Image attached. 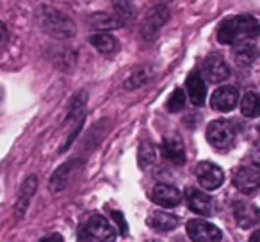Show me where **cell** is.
<instances>
[{
  "instance_id": "cell-1",
  "label": "cell",
  "mask_w": 260,
  "mask_h": 242,
  "mask_svg": "<svg viewBox=\"0 0 260 242\" xmlns=\"http://www.w3.org/2000/svg\"><path fill=\"white\" fill-rule=\"evenodd\" d=\"M258 20L255 16L242 15L235 16L232 20L221 23L219 30H217V41L221 45H237L242 41H253L258 36Z\"/></svg>"
},
{
  "instance_id": "cell-2",
  "label": "cell",
  "mask_w": 260,
  "mask_h": 242,
  "mask_svg": "<svg viewBox=\"0 0 260 242\" xmlns=\"http://www.w3.org/2000/svg\"><path fill=\"white\" fill-rule=\"evenodd\" d=\"M36 20L41 29H43V32H47L48 36L55 38V40H70L77 32L75 23L68 16L62 15L57 9L48 8V6H41L38 9Z\"/></svg>"
},
{
  "instance_id": "cell-3",
  "label": "cell",
  "mask_w": 260,
  "mask_h": 242,
  "mask_svg": "<svg viewBox=\"0 0 260 242\" xmlns=\"http://www.w3.org/2000/svg\"><path fill=\"white\" fill-rule=\"evenodd\" d=\"M207 141L217 150H228L235 143V128L226 119H216L207 127Z\"/></svg>"
},
{
  "instance_id": "cell-4",
  "label": "cell",
  "mask_w": 260,
  "mask_h": 242,
  "mask_svg": "<svg viewBox=\"0 0 260 242\" xmlns=\"http://www.w3.org/2000/svg\"><path fill=\"white\" fill-rule=\"evenodd\" d=\"M79 238L82 240H114L116 230L104 216H91L86 226L80 228Z\"/></svg>"
},
{
  "instance_id": "cell-5",
  "label": "cell",
  "mask_w": 260,
  "mask_h": 242,
  "mask_svg": "<svg viewBox=\"0 0 260 242\" xmlns=\"http://www.w3.org/2000/svg\"><path fill=\"white\" fill-rule=\"evenodd\" d=\"M196 178H198L200 187H203V191H216L223 185L224 182V173L219 166H216L214 162L203 160L196 166L194 169Z\"/></svg>"
},
{
  "instance_id": "cell-6",
  "label": "cell",
  "mask_w": 260,
  "mask_h": 242,
  "mask_svg": "<svg viewBox=\"0 0 260 242\" xmlns=\"http://www.w3.org/2000/svg\"><path fill=\"white\" fill-rule=\"evenodd\" d=\"M170 20V9L166 6H157L155 9H152L146 20L141 25V36L143 40L146 41H153L157 36H159L160 29H162L164 23Z\"/></svg>"
},
{
  "instance_id": "cell-7",
  "label": "cell",
  "mask_w": 260,
  "mask_h": 242,
  "mask_svg": "<svg viewBox=\"0 0 260 242\" xmlns=\"http://www.w3.org/2000/svg\"><path fill=\"white\" fill-rule=\"evenodd\" d=\"M185 228H187V235L196 242H216L221 238V230L209 221L191 219Z\"/></svg>"
},
{
  "instance_id": "cell-8",
  "label": "cell",
  "mask_w": 260,
  "mask_h": 242,
  "mask_svg": "<svg viewBox=\"0 0 260 242\" xmlns=\"http://www.w3.org/2000/svg\"><path fill=\"white\" fill-rule=\"evenodd\" d=\"M232 182H234V185L241 192H244V194H253V192H256V189H258V185H260L258 167H249V166L237 167Z\"/></svg>"
},
{
  "instance_id": "cell-9",
  "label": "cell",
  "mask_w": 260,
  "mask_h": 242,
  "mask_svg": "<svg viewBox=\"0 0 260 242\" xmlns=\"http://www.w3.org/2000/svg\"><path fill=\"white\" fill-rule=\"evenodd\" d=\"M237 101H239L237 89L232 86H224L212 93V96H210V107L217 112H230L235 109Z\"/></svg>"
},
{
  "instance_id": "cell-10",
  "label": "cell",
  "mask_w": 260,
  "mask_h": 242,
  "mask_svg": "<svg viewBox=\"0 0 260 242\" xmlns=\"http://www.w3.org/2000/svg\"><path fill=\"white\" fill-rule=\"evenodd\" d=\"M203 77L209 80L210 84H219L230 77V68L224 62L223 57L219 55H210L205 62H203Z\"/></svg>"
},
{
  "instance_id": "cell-11",
  "label": "cell",
  "mask_w": 260,
  "mask_h": 242,
  "mask_svg": "<svg viewBox=\"0 0 260 242\" xmlns=\"http://www.w3.org/2000/svg\"><path fill=\"white\" fill-rule=\"evenodd\" d=\"M185 201H187L189 209L192 212L200 214V216H210L212 214V198L205 191L189 187L185 191Z\"/></svg>"
},
{
  "instance_id": "cell-12",
  "label": "cell",
  "mask_w": 260,
  "mask_h": 242,
  "mask_svg": "<svg viewBox=\"0 0 260 242\" xmlns=\"http://www.w3.org/2000/svg\"><path fill=\"white\" fill-rule=\"evenodd\" d=\"M152 199L157 203V205L164 206V209H175V206L182 201V194L177 187H173V185L157 184L155 187H153Z\"/></svg>"
},
{
  "instance_id": "cell-13",
  "label": "cell",
  "mask_w": 260,
  "mask_h": 242,
  "mask_svg": "<svg viewBox=\"0 0 260 242\" xmlns=\"http://www.w3.org/2000/svg\"><path fill=\"white\" fill-rule=\"evenodd\" d=\"M185 89H187L189 100L194 107H202L205 103V96H207V87L203 82V77L198 72H192L191 75L185 79Z\"/></svg>"
},
{
  "instance_id": "cell-14",
  "label": "cell",
  "mask_w": 260,
  "mask_h": 242,
  "mask_svg": "<svg viewBox=\"0 0 260 242\" xmlns=\"http://www.w3.org/2000/svg\"><path fill=\"white\" fill-rule=\"evenodd\" d=\"M77 171V162L75 160H70V162H64L61 167H57L54 175L50 178V191L52 192H61L64 191L66 187L70 185L72 182L73 175Z\"/></svg>"
},
{
  "instance_id": "cell-15",
  "label": "cell",
  "mask_w": 260,
  "mask_h": 242,
  "mask_svg": "<svg viewBox=\"0 0 260 242\" xmlns=\"http://www.w3.org/2000/svg\"><path fill=\"white\" fill-rule=\"evenodd\" d=\"M162 153L166 159H170L175 164L185 162V148L184 143L178 135H170L162 141Z\"/></svg>"
},
{
  "instance_id": "cell-16",
  "label": "cell",
  "mask_w": 260,
  "mask_h": 242,
  "mask_svg": "<svg viewBox=\"0 0 260 242\" xmlns=\"http://www.w3.org/2000/svg\"><path fill=\"white\" fill-rule=\"evenodd\" d=\"M38 187V178L36 177H29L25 182L22 184L18 192V205H16V217H22L25 214L27 206H29V201L32 199L34 192H36Z\"/></svg>"
},
{
  "instance_id": "cell-17",
  "label": "cell",
  "mask_w": 260,
  "mask_h": 242,
  "mask_svg": "<svg viewBox=\"0 0 260 242\" xmlns=\"http://www.w3.org/2000/svg\"><path fill=\"white\" fill-rule=\"evenodd\" d=\"M235 219H237L239 226L249 228L255 226L258 223V210L249 203H235Z\"/></svg>"
},
{
  "instance_id": "cell-18",
  "label": "cell",
  "mask_w": 260,
  "mask_h": 242,
  "mask_svg": "<svg viewBox=\"0 0 260 242\" xmlns=\"http://www.w3.org/2000/svg\"><path fill=\"white\" fill-rule=\"evenodd\" d=\"M178 224V217L168 212H153L148 219V226L155 231H171Z\"/></svg>"
},
{
  "instance_id": "cell-19",
  "label": "cell",
  "mask_w": 260,
  "mask_h": 242,
  "mask_svg": "<svg viewBox=\"0 0 260 242\" xmlns=\"http://www.w3.org/2000/svg\"><path fill=\"white\" fill-rule=\"evenodd\" d=\"M89 43L96 48L100 54H114L116 50L119 48V43L114 36L107 32H100V34H94V36L89 38Z\"/></svg>"
},
{
  "instance_id": "cell-20",
  "label": "cell",
  "mask_w": 260,
  "mask_h": 242,
  "mask_svg": "<svg viewBox=\"0 0 260 242\" xmlns=\"http://www.w3.org/2000/svg\"><path fill=\"white\" fill-rule=\"evenodd\" d=\"M234 48H235V57H237V62L241 66H249V64H253V62H255V59H256L255 40L237 43V45H234Z\"/></svg>"
},
{
  "instance_id": "cell-21",
  "label": "cell",
  "mask_w": 260,
  "mask_h": 242,
  "mask_svg": "<svg viewBox=\"0 0 260 242\" xmlns=\"http://www.w3.org/2000/svg\"><path fill=\"white\" fill-rule=\"evenodd\" d=\"M89 23H91V27H94L96 30H112L123 25L118 16L105 15V13H94L89 18Z\"/></svg>"
},
{
  "instance_id": "cell-22",
  "label": "cell",
  "mask_w": 260,
  "mask_h": 242,
  "mask_svg": "<svg viewBox=\"0 0 260 242\" xmlns=\"http://www.w3.org/2000/svg\"><path fill=\"white\" fill-rule=\"evenodd\" d=\"M152 77H153V70L150 68V66H143V68L136 70V72L126 79L125 87L126 89H138V87L145 86Z\"/></svg>"
},
{
  "instance_id": "cell-23",
  "label": "cell",
  "mask_w": 260,
  "mask_h": 242,
  "mask_svg": "<svg viewBox=\"0 0 260 242\" xmlns=\"http://www.w3.org/2000/svg\"><path fill=\"white\" fill-rule=\"evenodd\" d=\"M157 159V152H155V146L152 145L150 141H143L139 145V152H138V162L141 169H146L150 167Z\"/></svg>"
},
{
  "instance_id": "cell-24",
  "label": "cell",
  "mask_w": 260,
  "mask_h": 242,
  "mask_svg": "<svg viewBox=\"0 0 260 242\" xmlns=\"http://www.w3.org/2000/svg\"><path fill=\"white\" fill-rule=\"evenodd\" d=\"M114 11L121 23L130 22L136 16V8L132 4V0H114Z\"/></svg>"
},
{
  "instance_id": "cell-25",
  "label": "cell",
  "mask_w": 260,
  "mask_h": 242,
  "mask_svg": "<svg viewBox=\"0 0 260 242\" xmlns=\"http://www.w3.org/2000/svg\"><path fill=\"white\" fill-rule=\"evenodd\" d=\"M258 109H260V100H258V96H256V93H246L241 101L242 116H246V118H255V116L258 114Z\"/></svg>"
},
{
  "instance_id": "cell-26",
  "label": "cell",
  "mask_w": 260,
  "mask_h": 242,
  "mask_svg": "<svg viewBox=\"0 0 260 242\" xmlns=\"http://www.w3.org/2000/svg\"><path fill=\"white\" fill-rule=\"evenodd\" d=\"M166 107L170 112H178L182 111V109L185 107V94L182 89H175L173 93H171V96L168 98L166 101Z\"/></svg>"
},
{
  "instance_id": "cell-27",
  "label": "cell",
  "mask_w": 260,
  "mask_h": 242,
  "mask_svg": "<svg viewBox=\"0 0 260 242\" xmlns=\"http://www.w3.org/2000/svg\"><path fill=\"white\" fill-rule=\"evenodd\" d=\"M112 219L119 224V231L125 235L126 233V223H125V219H123V214L121 212H112Z\"/></svg>"
},
{
  "instance_id": "cell-28",
  "label": "cell",
  "mask_w": 260,
  "mask_h": 242,
  "mask_svg": "<svg viewBox=\"0 0 260 242\" xmlns=\"http://www.w3.org/2000/svg\"><path fill=\"white\" fill-rule=\"evenodd\" d=\"M6 43H8V29H6L4 23L0 22V48L4 47Z\"/></svg>"
},
{
  "instance_id": "cell-29",
  "label": "cell",
  "mask_w": 260,
  "mask_h": 242,
  "mask_svg": "<svg viewBox=\"0 0 260 242\" xmlns=\"http://www.w3.org/2000/svg\"><path fill=\"white\" fill-rule=\"evenodd\" d=\"M43 240H62L61 235H48V237H43Z\"/></svg>"
}]
</instances>
